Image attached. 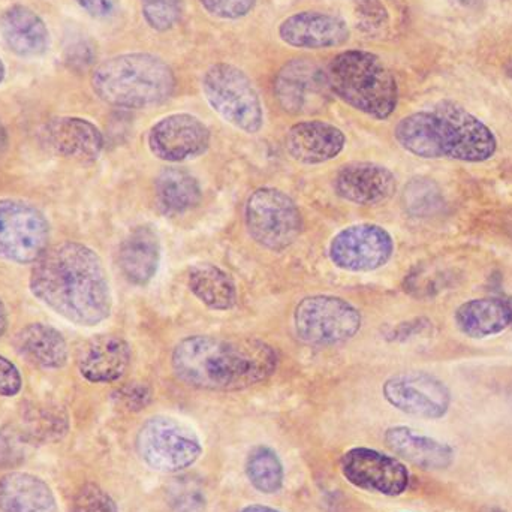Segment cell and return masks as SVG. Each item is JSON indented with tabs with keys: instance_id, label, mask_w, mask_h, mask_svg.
Segmentation results:
<instances>
[{
	"instance_id": "obj_1",
	"label": "cell",
	"mask_w": 512,
	"mask_h": 512,
	"mask_svg": "<svg viewBox=\"0 0 512 512\" xmlns=\"http://www.w3.org/2000/svg\"><path fill=\"white\" fill-rule=\"evenodd\" d=\"M29 288L45 307L80 327L110 318L113 294L98 252L78 242L51 246L33 262Z\"/></svg>"
},
{
	"instance_id": "obj_2",
	"label": "cell",
	"mask_w": 512,
	"mask_h": 512,
	"mask_svg": "<svg viewBox=\"0 0 512 512\" xmlns=\"http://www.w3.org/2000/svg\"><path fill=\"white\" fill-rule=\"evenodd\" d=\"M279 354L255 337L191 336L171 352V369L182 384L195 390H248L270 379Z\"/></svg>"
},
{
	"instance_id": "obj_3",
	"label": "cell",
	"mask_w": 512,
	"mask_h": 512,
	"mask_svg": "<svg viewBox=\"0 0 512 512\" xmlns=\"http://www.w3.org/2000/svg\"><path fill=\"white\" fill-rule=\"evenodd\" d=\"M403 150L423 159L483 164L498 150L495 132L454 101L403 117L394 129Z\"/></svg>"
},
{
	"instance_id": "obj_4",
	"label": "cell",
	"mask_w": 512,
	"mask_h": 512,
	"mask_svg": "<svg viewBox=\"0 0 512 512\" xmlns=\"http://www.w3.org/2000/svg\"><path fill=\"white\" fill-rule=\"evenodd\" d=\"M92 87L105 104L143 110L173 96L176 75L171 66L155 54H119L96 66Z\"/></svg>"
},
{
	"instance_id": "obj_5",
	"label": "cell",
	"mask_w": 512,
	"mask_h": 512,
	"mask_svg": "<svg viewBox=\"0 0 512 512\" xmlns=\"http://www.w3.org/2000/svg\"><path fill=\"white\" fill-rule=\"evenodd\" d=\"M327 78L333 95L372 119H388L399 104L396 77L384 60L370 51L337 54L328 66Z\"/></svg>"
},
{
	"instance_id": "obj_6",
	"label": "cell",
	"mask_w": 512,
	"mask_h": 512,
	"mask_svg": "<svg viewBox=\"0 0 512 512\" xmlns=\"http://www.w3.org/2000/svg\"><path fill=\"white\" fill-rule=\"evenodd\" d=\"M203 93L210 107L234 128L256 134L264 125L258 90L245 71L231 63H216L203 77Z\"/></svg>"
},
{
	"instance_id": "obj_7",
	"label": "cell",
	"mask_w": 512,
	"mask_h": 512,
	"mask_svg": "<svg viewBox=\"0 0 512 512\" xmlns=\"http://www.w3.org/2000/svg\"><path fill=\"white\" fill-rule=\"evenodd\" d=\"M135 445L144 465L164 474L191 468L203 454L197 433L177 418L165 415L147 420L138 432Z\"/></svg>"
},
{
	"instance_id": "obj_8",
	"label": "cell",
	"mask_w": 512,
	"mask_h": 512,
	"mask_svg": "<svg viewBox=\"0 0 512 512\" xmlns=\"http://www.w3.org/2000/svg\"><path fill=\"white\" fill-rule=\"evenodd\" d=\"M245 225L256 245L282 252L300 237L303 216L288 194L276 188H261L246 201Z\"/></svg>"
},
{
	"instance_id": "obj_9",
	"label": "cell",
	"mask_w": 512,
	"mask_h": 512,
	"mask_svg": "<svg viewBox=\"0 0 512 512\" xmlns=\"http://www.w3.org/2000/svg\"><path fill=\"white\" fill-rule=\"evenodd\" d=\"M360 310L334 295H310L294 309V328L306 345L334 346L357 336L361 328Z\"/></svg>"
},
{
	"instance_id": "obj_10",
	"label": "cell",
	"mask_w": 512,
	"mask_h": 512,
	"mask_svg": "<svg viewBox=\"0 0 512 512\" xmlns=\"http://www.w3.org/2000/svg\"><path fill=\"white\" fill-rule=\"evenodd\" d=\"M50 243V224L41 210L20 200H0V261L33 264Z\"/></svg>"
},
{
	"instance_id": "obj_11",
	"label": "cell",
	"mask_w": 512,
	"mask_h": 512,
	"mask_svg": "<svg viewBox=\"0 0 512 512\" xmlns=\"http://www.w3.org/2000/svg\"><path fill=\"white\" fill-rule=\"evenodd\" d=\"M274 98L285 113L310 116L330 102L327 71L307 59H294L277 71L273 84Z\"/></svg>"
},
{
	"instance_id": "obj_12",
	"label": "cell",
	"mask_w": 512,
	"mask_h": 512,
	"mask_svg": "<svg viewBox=\"0 0 512 512\" xmlns=\"http://www.w3.org/2000/svg\"><path fill=\"white\" fill-rule=\"evenodd\" d=\"M345 480L364 492L382 496H400L408 490L411 475L397 457L373 448L355 447L340 459Z\"/></svg>"
},
{
	"instance_id": "obj_13",
	"label": "cell",
	"mask_w": 512,
	"mask_h": 512,
	"mask_svg": "<svg viewBox=\"0 0 512 512\" xmlns=\"http://www.w3.org/2000/svg\"><path fill=\"white\" fill-rule=\"evenodd\" d=\"M382 394L397 411L423 420H439L450 411L451 391L430 373L406 372L384 382Z\"/></svg>"
},
{
	"instance_id": "obj_14",
	"label": "cell",
	"mask_w": 512,
	"mask_h": 512,
	"mask_svg": "<svg viewBox=\"0 0 512 512\" xmlns=\"http://www.w3.org/2000/svg\"><path fill=\"white\" fill-rule=\"evenodd\" d=\"M394 254V240L385 228L358 224L337 233L328 256L337 268L351 273H369L388 264Z\"/></svg>"
},
{
	"instance_id": "obj_15",
	"label": "cell",
	"mask_w": 512,
	"mask_h": 512,
	"mask_svg": "<svg viewBox=\"0 0 512 512\" xmlns=\"http://www.w3.org/2000/svg\"><path fill=\"white\" fill-rule=\"evenodd\" d=\"M210 141L212 134L206 123L188 113L165 116L147 135L150 152L171 164L200 158L210 149Z\"/></svg>"
},
{
	"instance_id": "obj_16",
	"label": "cell",
	"mask_w": 512,
	"mask_h": 512,
	"mask_svg": "<svg viewBox=\"0 0 512 512\" xmlns=\"http://www.w3.org/2000/svg\"><path fill=\"white\" fill-rule=\"evenodd\" d=\"M277 33L289 47L303 50L340 47L349 39L346 21L322 11H301L289 15L279 24Z\"/></svg>"
},
{
	"instance_id": "obj_17",
	"label": "cell",
	"mask_w": 512,
	"mask_h": 512,
	"mask_svg": "<svg viewBox=\"0 0 512 512\" xmlns=\"http://www.w3.org/2000/svg\"><path fill=\"white\" fill-rule=\"evenodd\" d=\"M42 141L54 155L90 164L104 150V135L98 126L81 117H57L42 129Z\"/></svg>"
},
{
	"instance_id": "obj_18",
	"label": "cell",
	"mask_w": 512,
	"mask_h": 512,
	"mask_svg": "<svg viewBox=\"0 0 512 512\" xmlns=\"http://www.w3.org/2000/svg\"><path fill=\"white\" fill-rule=\"evenodd\" d=\"M397 180L388 168L373 162H355L337 171V197L358 206H376L396 194Z\"/></svg>"
},
{
	"instance_id": "obj_19",
	"label": "cell",
	"mask_w": 512,
	"mask_h": 512,
	"mask_svg": "<svg viewBox=\"0 0 512 512\" xmlns=\"http://www.w3.org/2000/svg\"><path fill=\"white\" fill-rule=\"evenodd\" d=\"M131 346L116 334H99L87 340L77 355V369L92 384L119 381L131 366Z\"/></svg>"
},
{
	"instance_id": "obj_20",
	"label": "cell",
	"mask_w": 512,
	"mask_h": 512,
	"mask_svg": "<svg viewBox=\"0 0 512 512\" xmlns=\"http://www.w3.org/2000/svg\"><path fill=\"white\" fill-rule=\"evenodd\" d=\"M346 146L342 129L322 120H304L289 128L285 138L288 155L304 165H318L337 158Z\"/></svg>"
},
{
	"instance_id": "obj_21",
	"label": "cell",
	"mask_w": 512,
	"mask_h": 512,
	"mask_svg": "<svg viewBox=\"0 0 512 512\" xmlns=\"http://www.w3.org/2000/svg\"><path fill=\"white\" fill-rule=\"evenodd\" d=\"M12 346L18 357L38 369L57 370L68 363V343L53 325L42 322L27 324L15 334Z\"/></svg>"
},
{
	"instance_id": "obj_22",
	"label": "cell",
	"mask_w": 512,
	"mask_h": 512,
	"mask_svg": "<svg viewBox=\"0 0 512 512\" xmlns=\"http://www.w3.org/2000/svg\"><path fill=\"white\" fill-rule=\"evenodd\" d=\"M385 444L394 454L424 471H444L454 462V450L445 442L421 435L405 426L390 427Z\"/></svg>"
},
{
	"instance_id": "obj_23",
	"label": "cell",
	"mask_w": 512,
	"mask_h": 512,
	"mask_svg": "<svg viewBox=\"0 0 512 512\" xmlns=\"http://www.w3.org/2000/svg\"><path fill=\"white\" fill-rule=\"evenodd\" d=\"M120 271L132 285H149L161 264V240L152 227H137L123 240L117 254Z\"/></svg>"
},
{
	"instance_id": "obj_24",
	"label": "cell",
	"mask_w": 512,
	"mask_h": 512,
	"mask_svg": "<svg viewBox=\"0 0 512 512\" xmlns=\"http://www.w3.org/2000/svg\"><path fill=\"white\" fill-rule=\"evenodd\" d=\"M0 33L9 50L20 57L42 56L50 45V33L44 20L23 5H14L3 11Z\"/></svg>"
},
{
	"instance_id": "obj_25",
	"label": "cell",
	"mask_w": 512,
	"mask_h": 512,
	"mask_svg": "<svg viewBox=\"0 0 512 512\" xmlns=\"http://www.w3.org/2000/svg\"><path fill=\"white\" fill-rule=\"evenodd\" d=\"M457 328L471 339H487L512 327V300L501 297L474 298L460 304L454 313Z\"/></svg>"
},
{
	"instance_id": "obj_26",
	"label": "cell",
	"mask_w": 512,
	"mask_h": 512,
	"mask_svg": "<svg viewBox=\"0 0 512 512\" xmlns=\"http://www.w3.org/2000/svg\"><path fill=\"white\" fill-rule=\"evenodd\" d=\"M0 512H59L51 487L36 475L9 472L0 477Z\"/></svg>"
},
{
	"instance_id": "obj_27",
	"label": "cell",
	"mask_w": 512,
	"mask_h": 512,
	"mask_svg": "<svg viewBox=\"0 0 512 512\" xmlns=\"http://www.w3.org/2000/svg\"><path fill=\"white\" fill-rule=\"evenodd\" d=\"M155 195L162 213L179 216L200 206L203 191L198 180L188 171L165 168L156 177Z\"/></svg>"
},
{
	"instance_id": "obj_28",
	"label": "cell",
	"mask_w": 512,
	"mask_h": 512,
	"mask_svg": "<svg viewBox=\"0 0 512 512\" xmlns=\"http://www.w3.org/2000/svg\"><path fill=\"white\" fill-rule=\"evenodd\" d=\"M192 294L213 310H230L237 304V288L233 277L215 264L201 262L189 270Z\"/></svg>"
},
{
	"instance_id": "obj_29",
	"label": "cell",
	"mask_w": 512,
	"mask_h": 512,
	"mask_svg": "<svg viewBox=\"0 0 512 512\" xmlns=\"http://www.w3.org/2000/svg\"><path fill=\"white\" fill-rule=\"evenodd\" d=\"M246 477L262 495L280 492L285 480L282 460L270 447L259 445L248 454L245 465Z\"/></svg>"
},
{
	"instance_id": "obj_30",
	"label": "cell",
	"mask_w": 512,
	"mask_h": 512,
	"mask_svg": "<svg viewBox=\"0 0 512 512\" xmlns=\"http://www.w3.org/2000/svg\"><path fill=\"white\" fill-rule=\"evenodd\" d=\"M403 206L415 218L435 215L444 206V197L439 186L426 177H415L403 192Z\"/></svg>"
},
{
	"instance_id": "obj_31",
	"label": "cell",
	"mask_w": 512,
	"mask_h": 512,
	"mask_svg": "<svg viewBox=\"0 0 512 512\" xmlns=\"http://www.w3.org/2000/svg\"><path fill=\"white\" fill-rule=\"evenodd\" d=\"M144 20L156 32L173 29L183 14V0H141Z\"/></svg>"
},
{
	"instance_id": "obj_32",
	"label": "cell",
	"mask_w": 512,
	"mask_h": 512,
	"mask_svg": "<svg viewBox=\"0 0 512 512\" xmlns=\"http://www.w3.org/2000/svg\"><path fill=\"white\" fill-rule=\"evenodd\" d=\"M27 427L35 438L60 439L68 430V418L59 409L36 408L27 417Z\"/></svg>"
},
{
	"instance_id": "obj_33",
	"label": "cell",
	"mask_w": 512,
	"mask_h": 512,
	"mask_svg": "<svg viewBox=\"0 0 512 512\" xmlns=\"http://www.w3.org/2000/svg\"><path fill=\"white\" fill-rule=\"evenodd\" d=\"M74 512H119V508L102 487L87 483L75 495Z\"/></svg>"
},
{
	"instance_id": "obj_34",
	"label": "cell",
	"mask_w": 512,
	"mask_h": 512,
	"mask_svg": "<svg viewBox=\"0 0 512 512\" xmlns=\"http://www.w3.org/2000/svg\"><path fill=\"white\" fill-rule=\"evenodd\" d=\"M258 0H200L203 8L221 20H239L251 14Z\"/></svg>"
},
{
	"instance_id": "obj_35",
	"label": "cell",
	"mask_w": 512,
	"mask_h": 512,
	"mask_svg": "<svg viewBox=\"0 0 512 512\" xmlns=\"http://www.w3.org/2000/svg\"><path fill=\"white\" fill-rule=\"evenodd\" d=\"M358 26L366 32H378L387 26L388 12L381 0H358Z\"/></svg>"
},
{
	"instance_id": "obj_36",
	"label": "cell",
	"mask_w": 512,
	"mask_h": 512,
	"mask_svg": "<svg viewBox=\"0 0 512 512\" xmlns=\"http://www.w3.org/2000/svg\"><path fill=\"white\" fill-rule=\"evenodd\" d=\"M114 397L122 408L128 409V411H140L150 402L152 394L146 385L131 384L117 390Z\"/></svg>"
},
{
	"instance_id": "obj_37",
	"label": "cell",
	"mask_w": 512,
	"mask_h": 512,
	"mask_svg": "<svg viewBox=\"0 0 512 512\" xmlns=\"http://www.w3.org/2000/svg\"><path fill=\"white\" fill-rule=\"evenodd\" d=\"M23 388L20 370L8 358L0 354V396L15 397Z\"/></svg>"
},
{
	"instance_id": "obj_38",
	"label": "cell",
	"mask_w": 512,
	"mask_h": 512,
	"mask_svg": "<svg viewBox=\"0 0 512 512\" xmlns=\"http://www.w3.org/2000/svg\"><path fill=\"white\" fill-rule=\"evenodd\" d=\"M179 492L173 498L174 510L177 512H203L204 511V498L203 493L197 487L185 484L186 492H183V487H180Z\"/></svg>"
},
{
	"instance_id": "obj_39",
	"label": "cell",
	"mask_w": 512,
	"mask_h": 512,
	"mask_svg": "<svg viewBox=\"0 0 512 512\" xmlns=\"http://www.w3.org/2000/svg\"><path fill=\"white\" fill-rule=\"evenodd\" d=\"M87 14L95 18H108L116 14L120 0H75Z\"/></svg>"
},
{
	"instance_id": "obj_40",
	"label": "cell",
	"mask_w": 512,
	"mask_h": 512,
	"mask_svg": "<svg viewBox=\"0 0 512 512\" xmlns=\"http://www.w3.org/2000/svg\"><path fill=\"white\" fill-rule=\"evenodd\" d=\"M8 328V313H6L5 304L0 300V339L5 336Z\"/></svg>"
},
{
	"instance_id": "obj_41",
	"label": "cell",
	"mask_w": 512,
	"mask_h": 512,
	"mask_svg": "<svg viewBox=\"0 0 512 512\" xmlns=\"http://www.w3.org/2000/svg\"><path fill=\"white\" fill-rule=\"evenodd\" d=\"M240 512H280L279 510H274L271 507H265V505H248V507L243 508Z\"/></svg>"
},
{
	"instance_id": "obj_42",
	"label": "cell",
	"mask_w": 512,
	"mask_h": 512,
	"mask_svg": "<svg viewBox=\"0 0 512 512\" xmlns=\"http://www.w3.org/2000/svg\"><path fill=\"white\" fill-rule=\"evenodd\" d=\"M6 146V134L5 129H3L2 123H0V153L3 152Z\"/></svg>"
},
{
	"instance_id": "obj_43",
	"label": "cell",
	"mask_w": 512,
	"mask_h": 512,
	"mask_svg": "<svg viewBox=\"0 0 512 512\" xmlns=\"http://www.w3.org/2000/svg\"><path fill=\"white\" fill-rule=\"evenodd\" d=\"M460 3L466 6L478 5V3L484 2V0H459Z\"/></svg>"
},
{
	"instance_id": "obj_44",
	"label": "cell",
	"mask_w": 512,
	"mask_h": 512,
	"mask_svg": "<svg viewBox=\"0 0 512 512\" xmlns=\"http://www.w3.org/2000/svg\"><path fill=\"white\" fill-rule=\"evenodd\" d=\"M5 80V65H3L2 59H0V84Z\"/></svg>"
},
{
	"instance_id": "obj_45",
	"label": "cell",
	"mask_w": 512,
	"mask_h": 512,
	"mask_svg": "<svg viewBox=\"0 0 512 512\" xmlns=\"http://www.w3.org/2000/svg\"><path fill=\"white\" fill-rule=\"evenodd\" d=\"M507 75L508 77H510V80L512 81V59L510 60V62H508L507 65Z\"/></svg>"
}]
</instances>
